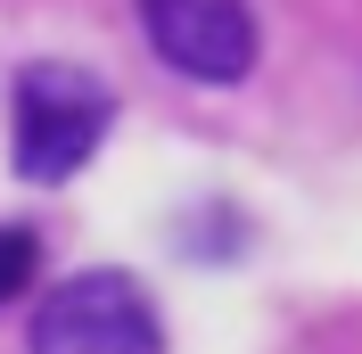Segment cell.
I'll return each instance as SVG.
<instances>
[{
  "instance_id": "obj_1",
  "label": "cell",
  "mask_w": 362,
  "mask_h": 354,
  "mask_svg": "<svg viewBox=\"0 0 362 354\" xmlns=\"http://www.w3.org/2000/svg\"><path fill=\"white\" fill-rule=\"evenodd\" d=\"M115 124V91L99 83L74 58H33L17 74V132H8V156H17L25 181H66L90 165V149L107 140Z\"/></svg>"
},
{
  "instance_id": "obj_2",
  "label": "cell",
  "mask_w": 362,
  "mask_h": 354,
  "mask_svg": "<svg viewBox=\"0 0 362 354\" xmlns=\"http://www.w3.org/2000/svg\"><path fill=\"white\" fill-rule=\"evenodd\" d=\"M33 354H165V313L132 272H74L33 305Z\"/></svg>"
},
{
  "instance_id": "obj_3",
  "label": "cell",
  "mask_w": 362,
  "mask_h": 354,
  "mask_svg": "<svg viewBox=\"0 0 362 354\" xmlns=\"http://www.w3.org/2000/svg\"><path fill=\"white\" fill-rule=\"evenodd\" d=\"M140 33L189 83H247L255 74V8L247 0H140Z\"/></svg>"
},
{
  "instance_id": "obj_4",
  "label": "cell",
  "mask_w": 362,
  "mask_h": 354,
  "mask_svg": "<svg viewBox=\"0 0 362 354\" xmlns=\"http://www.w3.org/2000/svg\"><path fill=\"white\" fill-rule=\"evenodd\" d=\"M33 264H42V239H33L25 222H0V305H17V297H25Z\"/></svg>"
}]
</instances>
